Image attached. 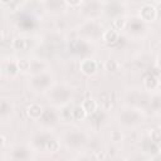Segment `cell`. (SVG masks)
<instances>
[{"label":"cell","instance_id":"obj_1","mask_svg":"<svg viewBox=\"0 0 161 161\" xmlns=\"http://www.w3.org/2000/svg\"><path fill=\"white\" fill-rule=\"evenodd\" d=\"M70 97H72L70 88H68L63 84H57V86L49 88V98L54 104L64 106V104L69 103Z\"/></svg>","mask_w":161,"mask_h":161},{"label":"cell","instance_id":"obj_2","mask_svg":"<svg viewBox=\"0 0 161 161\" xmlns=\"http://www.w3.org/2000/svg\"><path fill=\"white\" fill-rule=\"evenodd\" d=\"M53 83V78L49 73L42 72L38 74H34V77L30 79V86L33 89L38 91V92H44L48 91L52 87Z\"/></svg>","mask_w":161,"mask_h":161},{"label":"cell","instance_id":"obj_3","mask_svg":"<svg viewBox=\"0 0 161 161\" xmlns=\"http://www.w3.org/2000/svg\"><path fill=\"white\" fill-rule=\"evenodd\" d=\"M118 119H119V123H122L123 126H133L141 121V114L136 109L126 108L119 112Z\"/></svg>","mask_w":161,"mask_h":161},{"label":"cell","instance_id":"obj_4","mask_svg":"<svg viewBox=\"0 0 161 161\" xmlns=\"http://www.w3.org/2000/svg\"><path fill=\"white\" fill-rule=\"evenodd\" d=\"M138 16H140V20H142L143 23H152L157 19L158 13H157V9L153 5L146 4L140 9Z\"/></svg>","mask_w":161,"mask_h":161},{"label":"cell","instance_id":"obj_5","mask_svg":"<svg viewBox=\"0 0 161 161\" xmlns=\"http://www.w3.org/2000/svg\"><path fill=\"white\" fill-rule=\"evenodd\" d=\"M68 48H69V52L74 55H83L89 50L88 43L83 39H72L68 44Z\"/></svg>","mask_w":161,"mask_h":161},{"label":"cell","instance_id":"obj_6","mask_svg":"<svg viewBox=\"0 0 161 161\" xmlns=\"http://www.w3.org/2000/svg\"><path fill=\"white\" fill-rule=\"evenodd\" d=\"M97 69H98V64L96 60L91 59V58H84L80 60L79 63V70L87 75V77H91V75H94L97 73Z\"/></svg>","mask_w":161,"mask_h":161},{"label":"cell","instance_id":"obj_7","mask_svg":"<svg viewBox=\"0 0 161 161\" xmlns=\"http://www.w3.org/2000/svg\"><path fill=\"white\" fill-rule=\"evenodd\" d=\"M65 142L69 147L77 148L86 142V136L80 131H72L65 136Z\"/></svg>","mask_w":161,"mask_h":161},{"label":"cell","instance_id":"obj_8","mask_svg":"<svg viewBox=\"0 0 161 161\" xmlns=\"http://www.w3.org/2000/svg\"><path fill=\"white\" fill-rule=\"evenodd\" d=\"M58 119H59V114L54 109L45 108V109H43V113L38 121H40L44 126H54L58 123Z\"/></svg>","mask_w":161,"mask_h":161},{"label":"cell","instance_id":"obj_9","mask_svg":"<svg viewBox=\"0 0 161 161\" xmlns=\"http://www.w3.org/2000/svg\"><path fill=\"white\" fill-rule=\"evenodd\" d=\"M160 80H158V73H148L143 78V86L147 91H155L158 88Z\"/></svg>","mask_w":161,"mask_h":161},{"label":"cell","instance_id":"obj_10","mask_svg":"<svg viewBox=\"0 0 161 161\" xmlns=\"http://www.w3.org/2000/svg\"><path fill=\"white\" fill-rule=\"evenodd\" d=\"M44 5L50 13H60L65 9V0H44Z\"/></svg>","mask_w":161,"mask_h":161},{"label":"cell","instance_id":"obj_11","mask_svg":"<svg viewBox=\"0 0 161 161\" xmlns=\"http://www.w3.org/2000/svg\"><path fill=\"white\" fill-rule=\"evenodd\" d=\"M13 48L15 50H21V52H26L31 48V40L28 38H23V36H18L13 40Z\"/></svg>","mask_w":161,"mask_h":161},{"label":"cell","instance_id":"obj_12","mask_svg":"<svg viewBox=\"0 0 161 161\" xmlns=\"http://www.w3.org/2000/svg\"><path fill=\"white\" fill-rule=\"evenodd\" d=\"M43 109H44V108H43L40 104H38V103H31V104H29L28 108H26V114H28V117H29L30 119L38 121V119L40 118L42 113H43Z\"/></svg>","mask_w":161,"mask_h":161},{"label":"cell","instance_id":"obj_13","mask_svg":"<svg viewBox=\"0 0 161 161\" xmlns=\"http://www.w3.org/2000/svg\"><path fill=\"white\" fill-rule=\"evenodd\" d=\"M102 39L106 44H116L119 39V34L117 30H114L112 28V29H108V30L102 33Z\"/></svg>","mask_w":161,"mask_h":161},{"label":"cell","instance_id":"obj_14","mask_svg":"<svg viewBox=\"0 0 161 161\" xmlns=\"http://www.w3.org/2000/svg\"><path fill=\"white\" fill-rule=\"evenodd\" d=\"M98 30H99V28L94 21H88L82 26L80 31H82V34H84L87 36H96L98 34Z\"/></svg>","mask_w":161,"mask_h":161},{"label":"cell","instance_id":"obj_15","mask_svg":"<svg viewBox=\"0 0 161 161\" xmlns=\"http://www.w3.org/2000/svg\"><path fill=\"white\" fill-rule=\"evenodd\" d=\"M82 108L84 109V112H86V114L87 116H89V114H92L97 108H98V103L93 99V98H91V97H88V98H86L83 102H82Z\"/></svg>","mask_w":161,"mask_h":161},{"label":"cell","instance_id":"obj_16","mask_svg":"<svg viewBox=\"0 0 161 161\" xmlns=\"http://www.w3.org/2000/svg\"><path fill=\"white\" fill-rule=\"evenodd\" d=\"M107 15H112V16H119L121 13H122V5L118 4V3H114L112 1L111 4H108L106 8H104Z\"/></svg>","mask_w":161,"mask_h":161},{"label":"cell","instance_id":"obj_17","mask_svg":"<svg viewBox=\"0 0 161 161\" xmlns=\"http://www.w3.org/2000/svg\"><path fill=\"white\" fill-rule=\"evenodd\" d=\"M126 29H128L131 33H140L141 30H143V21L140 19H132L131 21H127Z\"/></svg>","mask_w":161,"mask_h":161},{"label":"cell","instance_id":"obj_18","mask_svg":"<svg viewBox=\"0 0 161 161\" xmlns=\"http://www.w3.org/2000/svg\"><path fill=\"white\" fill-rule=\"evenodd\" d=\"M13 112V104L5 98H0V117H5Z\"/></svg>","mask_w":161,"mask_h":161},{"label":"cell","instance_id":"obj_19","mask_svg":"<svg viewBox=\"0 0 161 161\" xmlns=\"http://www.w3.org/2000/svg\"><path fill=\"white\" fill-rule=\"evenodd\" d=\"M18 26L21 28L23 30H30V29L34 28V19H31L30 16L24 15V16H21V18L19 19Z\"/></svg>","mask_w":161,"mask_h":161},{"label":"cell","instance_id":"obj_20","mask_svg":"<svg viewBox=\"0 0 161 161\" xmlns=\"http://www.w3.org/2000/svg\"><path fill=\"white\" fill-rule=\"evenodd\" d=\"M59 148H60V142L57 138H54V137L50 136L48 138L45 146H44V150H47L49 152H57V151H59Z\"/></svg>","mask_w":161,"mask_h":161},{"label":"cell","instance_id":"obj_21","mask_svg":"<svg viewBox=\"0 0 161 161\" xmlns=\"http://www.w3.org/2000/svg\"><path fill=\"white\" fill-rule=\"evenodd\" d=\"M142 150L147 153L150 152H155V153H158V150H160V146L155 145L150 138H145L142 141Z\"/></svg>","mask_w":161,"mask_h":161},{"label":"cell","instance_id":"obj_22","mask_svg":"<svg viewBox=\"0 0 161 161\" xmlns=\"http://www.w3.org/2000/svg\"><path fill=\"white\" fill-rule=\"evenodd\" d=\"M13 157L16 160H25L29 157V150L26 147H15L13 151Z\"/></svg>","mask_w":161,"mask_h":161},{"label":"cell","instance_id":"obj_23","mask_svg":"<svg viewBox=\"0 0 161 161\" xmlns=\"http://www.w3.org/2000/svg\"><path fill=\"white\" fill-rule=\"evenodd\" d=\"M29 70L34 72L35 74L42 73L45 70V63L42 60H33V62H30V69Z\"/></svg>","mask_w":161,"mask_h":161},{"label":"cell","instance_id":"obj_24","mask_svg":"<svg viewBox=\"0 0 161 161\" xmlns=\"http://www.w3.org/2000/svg\"><path fill=\"white\" fill-rule=\"evenodd\" d=\"M49 137H50V135H48V133H40V135L35 136V138H34V145H35L38 148H44V146H45V143H47V141H48Z\"/></svg>","mask_w":161,"mask_h":161},{"label":"cell","instance_id":"obj_25","mask_svg":"<svg viewBox=\"0 0 161 161\" xmlns=\"http://www.w3.org/2000/svg\"><path fill=\"white\" fill-rule=\"evenodd\" d=\"M72 111H73V107L70 104H68V103L64 104L63 106V109L60 111L62 118L65 119V121H73V113H72Z\"/></svg>","mask_w":161,"mask_h":161},{"label":"cell","instance_id":"obj_26","mask_svg":"<svg viewBox=\"0 0 161 161\" xmlns=\"http://www.w3.org/2000/svg\"><path fill=\"white\" fill-rule=\"evenodd\" d=\"M104 69L109 73H116V72L119 70V63L114 59H109L104 63Z\"/></svg>","mask_w":161,"mask_h":161},{"label":"cell","instance_id":"obj_27","mask_svg":"<svg viewBox=\"0 0 161 161\" xmlns=\"http://www.w3.org/2000/svg\"><path fill=\"white\" fill-rule=\"evenodd\" d=\"M72 113H73V121H82V119L87 116L86 112H84V109L82 108V106H75V107H73Z\"/></svg>","mask_w":161,"mask_h":161},{"label":"cell","instance_id":"obj_28","mask_svg":"<svg viewBox=\"0 0 161 161\" xmlns=\"http://www.w3.org/2000/svg\"><path fill=\"white\" fill-rule=\"evenodd\" d=\"M112 25H113V29L114 30H123V29H126V25H127V20L125 19V18H121V16H117L114 20H113V23H112Z\"/></svg>","mask_w":161,"mask_h":161},{"label":"cell","instance_id":"obj_29","mask_svg":"<svg viewBox=\"0 0 161 161\" xmlns=\"http://www.w3.org/2000/svg\"><path fill=\"white\" fill-rule=\"evenodd\" d=\"M148 138H150L155 145L160 146V141H161V132H160V130H158V128L152 130L151 133H150V137H148Z\"/></svg>","mask_w":161,"mask_h":161},{"label":"cell","instance_id":"obj_30","mask_svg":"<svg viewBox=\"0 0 161 161\" xmlns=\"http://www.w3.org/2000/svg\"><path fill=\"white\" fill-rule=\"evenodd\" d=\"M16 65H18V69L21 70V72H28L30 69V60H26V59H20L16 62Z\"/></svg>","mask_w":161,"mask_h":161},{"label":"cell","instance_id":"obj_31","mask_svg":"<svg viewBox=\"0 0 161 161\" xmlns=\"http://www.w3.org/2000/svg\"><path fill=\"white\" fill-rule=\"evenodd\" d=\"M5 70H6V73H8L9 75H15V74L19 72V69H18V65H16V63H15V62H11V63L6 64V67H5Z\"/></svg>","mask_w":161,"mask_h":161},{"label":"cell","instance_id":"obj_32","mask_svg":"<svg viewBox=\"0 0 161 161\" xmlns=\"http://www.w3.org/2000/svg\"><path fill=\"white\" fill-rule=\"evenodd\" d=\"M84 10H86L87 13H94V11L99 10V4H98V1L92 0L91 3H88V4H87V6L84 8Z\"/></svg>","mask_w":161,"mask_h":161},{"label":"cell","instance_id":"obj_33","mask_svg":"<svg viewBox=\"0 0 161 161\" xmlns=\"http://www.w3.org/2000/svg\"><path fill=\"white\" fill-rule=\"evenodd\" d=\"M109 138H111L112 142H116L117 143V142H121L123 140V135H122L121 131H112L111 135H109Z\"/></svg>","mask_w":161,"mask_h":161},{"label":"cell","instance_id":"obj_34","mask_svg":"<svg viewBox=\"0 0 161 161\" xmlns=\"http://www.w3.org/2000/svg\"><path fill=\"white\" fill-rule=\"evenodd\" d=\"M151 107H152L155 111H157V109L160 108V97H158L157 94L151 99Z\"/></svg>","mask_w":161,"mask_h":161},{"label":"cell","instance_id":"obj_35","mask_svg":"<svg viewBox=\"0 0 161 161\" xmlns=\"http://www.w3.org/2000/svg\"><path fill=\"white\" fill-rule=\"evenodd\" d=\"M83 3V0H65V4L69 5V6H79L80 4Z\"/></svg>","mask_w":161,"mask_h":161},{"label":"cell","instance_id":"obj_36","mask_svg":"<svg viewBox=\"0 0 161 161\" xmlns=\"http://www.w3.org/2000/svg\"><path fill=\"white\" fill-rule=\"evenodd\" d=\"M11 1H13V0H0L1 4H10Z\"/></svg>","mask_w":161,"mask_h":161},{"label":"cell","instance_id":"obj_37","mask_svg":"<svg viewBox=\"0 0 161 161\" xmlns=\"http://www.w3.org/2000/svg\"><path fill=\"white\" fill-rule=\"evenodd\" d=\"M3 38H4V34H3V31H1V30H0V42H1V40H3Z\"/></svg>","mask_w":161,"mask_h":161},{"label":"cell","instance_id":"obj_38","mask_svg":"<svg viewBox=\"0 0 161 161\" xmlns=\"http://www.w3.org/2000/svg\"><path fill=\"white\" fill-rule=\"evenodd\" d=\"M3 142H4V138H3V137H0V146L3 145Z\"/></svg>","mask_w":161,"mask_h":161},{"label":"cell","instance_id":"obj_39","mask_svg":"<svg viewBox=\"0 0 161 161\" xmlns=\"http://www.w3.org/2000/svg\"><path fill=\"white\" fill-rule=\"evenodd\" d=\"M153 1H155V3H160V0H153Z\"/></svg>","mask_w":161,"mask_h":161}]
</instances>
